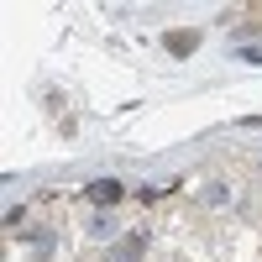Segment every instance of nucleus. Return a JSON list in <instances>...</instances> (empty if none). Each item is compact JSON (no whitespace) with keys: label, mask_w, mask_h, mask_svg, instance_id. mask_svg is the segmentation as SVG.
<instances>
[{"label":"nucleus","mask_w":262,"mask_h":262,"mask_svg":"<svg viewBox=\"0 0 262 262\" xmlns=\"http://www.w3.org/2000/svg\"><path fill=\"white\" fill-rule=\"evenodd\" d=\"M194 42H200V32H168V53L189 58V53H194Z\"/></svg>","instance_id":"f257e3e1"},{"label":"nucleus","mask_w":262,"mask_h":262,"mask_svg":"<svg viewBox=\"0 0 262 262\" xmlns=\"http://www.w3.org/2000/svg\"><path fill=\"white\" fill-rule=\"evenodd\" d=\"M90 200H95V205H116V200H121V184H111V179L95 184V189H90Z\"/></svg>","instance_id":"7ed1b4c3"},{"label":"nucleus","mask_w":262,"mask_h":262,"mask_svg":"<svg viewBox=\"0 0 262 262\" xmlns=\"http://www.w3.org/2000/svg\"><path fill=\"white\" fill-rule=\"evenodd\" d=\"M111 262H142V236H126V242L111 252Z\"/></svg>","instance_id":"f03ea898"}]
</instances>
